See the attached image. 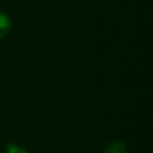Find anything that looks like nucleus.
<instances>
[{"label": "nucleus", "mask_w": 153, "mask_h": 153, "mask_svg": "<svg viewBox=\"0 0 153 153\" xmlns=\"http://www.w3.org/2000/svg\"><path fill=\"white\" fill-rule=\"evenodd\" d=\"M11 27H12V22L11 18L7 13L0 12V39L5 38L11 31Z\"/></svg>", "instance_id": "1"}, {"label": "nucleus", "mask_w": 153, "mask_h": 153, "mask_svg": "<svg viewBox=\"0 0 153 153\" xmlns=\"http://www.w3.org/2000/svg\"><path fill=\"white\" fill-rule=\"evenodd\" d=\"M103 153H126V146L122 141H111L108 146H106Z\"/></svg>", "instance_id": "2"}, {"label": "nucleus", "mask_w": 153, "mask_h": 153, "mask_svg": "<svg viewBox=\"0 0 153 153\" xmlns=\"http://www.w3.org/2000/svg\"><path fill=\"white\" fill-rule=\"evenodd\" d=\"M7 153H28L26 149L15 145V144H8L7 145Z\"/></svg>", "instance_id": "3"}]
</instances>
